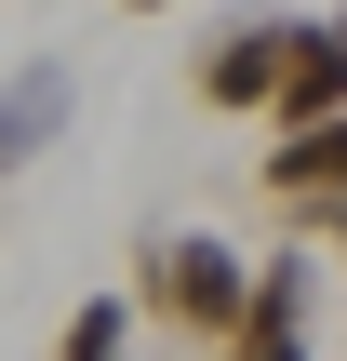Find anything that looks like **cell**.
<instances>
[{"label": "cell", "mask_w": 347, "mask_h": 361, "mask_svg": "<svg viewBox=\"0 0 347 361\" xmlns=\"http://www.w3.org/2000/svg\"><path fill=\"white\" fill-rule=\"evenodd\" d=\"M120 13H174V0H120Z\"/></svg>", "instance_id": "7"}, {"label": "cell", "mask_w": 347, "mask_h": 361, "mask_svg": "<svg viewBox=\"0 0 347 361\" xmlns=\"http://www.w3.org/2000/svg\"><path fill=\"white\" fill-rule=\"evenodd\" d=\"M308 322H321V255L308 241H267L254 281H241V322L214 335V361H308Z\"/></svg>", "instance_id": "2"}, {"label": "cell", "mask_w": 347, "mask_h": 361, "mask_svg": "<svg viewBox=\"0 0 347 361\" xmlns=\"http://www.w3.org/2000/svg\"><path fill=\"white\" fill-rule=\"evenodd\" d=\"M281 27H294V13H227V27L201 40L187 94H201V107H227V121H267V94H281Z\"/></svg>", "instance_id": "4"}, {"label": "cell", "mask_w": 347, "mask_h": 361, "mask_svg": "<svg viewBox=\"0 0 347 361\" xmlns=\"http://www.w3.org/2000/svg\"><path fill=\"white\" fill-rule=\"evenodd\" d=\"M254 188H267V214H294V228L321 241V228L347 214V107H334V121H294V134H267Z\"/></svg>", "instance_id": "3"}, {"label": "cell", "mask_w": 347, "mask_h": 361, "mask_svg": "<svg viewBox=\"0 0 347 361\" xmlns=\"http://www.w3.org/2000/svg\"><path fill=\"white\" fill-rule=\"evenodd\" d=\"M321 241H334V255H347V214H334V228H321Z\"/></svg>", "instance_id": "8"}, {"label": "cell", "mask_w": 347, "mask_h": 361, "mask_svg": "<svg viewBox=\"0 0 347 361\" xmlns=\"http://www.w3.org/2000/svg\"><path fill=\"white\" fill-rule=\"evenodd\" d=\"M241 281H254V255H241V241L174 228V241H147V255H134L120 308H134V322H160V335H187V348H214V335L241 322Z\"/></svg>", "instance_id": "1"}, {"label": "cell", "mask_w": 347, "mask_h": 361, "mask_svg": "<svg viewBox=\"0 0 347 361\" xmlns=\"http://www.w3.org/2000/svg\"><path fill=\"white\" fill-rule=\"evenodd\" d=\"M134 335H147V322H134L120 295H80V308L53 322V361H134Z\"/></svg>", "instance_id": "6"}, {"label": "cell", "mask_w": 347, "mask_h": 361, "mask_svg": "<svg viewBox=\"0 0 347 361\" xmlns=\"http://www.w3.org/2000/svg\"><path fill=\"white\" fill-rule=\"evenodd\" d=\"M67 121H80V80H67V54H27V67L0 80V188H13V174H27L53 134H67Z\"/></svg>", "instance_id": "5"}]
</instances>
